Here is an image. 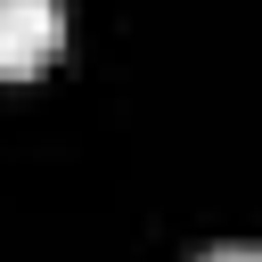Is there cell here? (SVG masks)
<instances>
[{
	"label": "cell",
	"instance_id": "cell-1",
	"mask_svg": "<svg viewBox=\"0 0 262 262\" xmlns=\"http://www.w3.org/2000/svg\"><path fill=\"white\" fill-rule=\"evenodd\" d=\"M57 41H66L57 0H0V82H33L57 57Z\"/></svg>",
	"mask_w": 262,
	"mask_h": 262
},
{
	"label": "cell",
	"instance_id": "cell-2",
	"mask_svg": "<svg viewBox=\"0 0 262 262\" xmlns=\"http://www.w3.org/2000/svg\"><path fill=\"white\" fill-rule=\"evenodd\" d=\"M205 262H262V246H213Z\"/></svg>",
	"mask_w": 262,
	"mask_h": 262
}]
</instances>
